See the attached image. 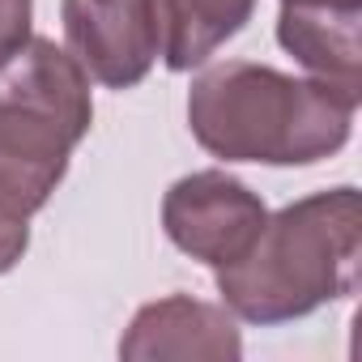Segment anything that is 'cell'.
I'll list each match as a JSON object with an SVG mask.
<instances>
[{
	"label": "cell",
	"mask_w": 362,
	"mask_h": 362,
	"mask_svg": "<svg viewBox=\"0 0 362 362\" xmlns=\"http://www.w3.org/2000/svg\"><path fill=\"white\" fill-rule=\"evenodd\" d=\"M358 98L311 77L226 60L192 81L188 124L192 136L226 162L307 166L349 141Z\"/></svg>",
	"instance_id": "1"
},
{
	"label": "cell",
	"mask_w": 362,
	"mask_h": 362,
	"mask_svg": "<svg viewBox=\"0 0 362 362\" xmlns=\"http://www.w3.org/2000/svg\"><path fill=\"white\" fill-rule=\"evenodd\" d=\"M358 264L362 201L354 188H332L269 218L256 243L218 269V290L239 320L286 324L354 294Z\"/></svg>",
	"instance_id": "2"
},
{
	"label": "cell",
	"mask_w": 362,
	"mask_h": 362,
	"mask_svg": "<svg viewBox=\"0 0 362 362\" xmlns=\"http://www.w3.org/2000/svg\"><path fill=\"white\" fill-rule=\"evenodd\" d=\"M90 119V77L52 39L0 64V222H30L52 201Z\"/></svg>",
	"instance_id": "3"
},
{
	"label": "cell",
	"mask_w": 362,
	"mask_h": 362,
	"mask_svg": "<svg viewBox=\"0 0 362 362\" xmlns=\"http://www.w3.org/2000/svg\"><path fill=\"white\" fill-rule=\"evenodd\" d=\"M264 222H269L264 201L226 170H197L170 184L162 201V226L170 243L192 260H205L209 269L235 264L256 243Z\"/></svg>",
	"instance_id": "4"
},
{
	"label": "cell",
	"mask_w": 362,
	"mask_h": 362,
	"mask_svg": "<svg viewBox=\"0 0 362 362\" xmlns=\"http://www.w3.org/2000/svg\"><path fill=\"white\" fill-rule=\"evenodd\" d=\"M69 56L107 90L136 86L162 56L153 0H64Z\"/></svg>",
	"instance_id": "5"
},
{
	"label": "cell",
	"mask_w": 362,
	"mask_h": 362,
	"mask_svg": "<svg viewBox=\"0 0 362 362\" xmlns=\"http://www.w3.org/2000/svg\"><path fill=\"white\" fill-rule=\"evenodd\" d=\"M239 354H243V341L235 320L222 307L197 303L188 294H170L162 303L141 307L128 337L119 341V358L128 362H162V358L230 362Z\"/></svg>",
	"instance_id": "6"
},
{
	"label": "cell",
	"mask_w": 362,
	"mask_h": 362,
	"mask_svg": "<svg viewBox=\"0 0 362 362\" xmlns=\"http://www.w3.org/2000/svg\"><path fill=\"white\" fill-rule=\"evenodd\" d=\"M277 39L320 81L362 98V90H358V5H303V0H281Z\"/></svg>",
	"instance_id": "7"
},
{
	"label": "cell",
	"mask_w": 362,
	"mask_h": 362,
	"mask_svg": "<svg viewBox=\"0 0 362 362\" xmlns=\"http://www.w3.org/2000/svg\"><path fill=\"white\" fill-rule=\"evenodd\" d=\"M256 9V0H153L162 60L175 73L205 64L226 39H235Z\"/></svg>",
	"instance_id": "8"
},
{
	"label": "cell",
	"mask_w": 362,
	"mask_h": 362,
	"mask_svg": "<svg viewBox=\"0 0 362 362\" xmlns=\"http://www.w3.org/2000/svg\"><path fill=\"white\" fill-rule=\"evenodd\" d=\"M30 13L35 0H0V64L30 39Z\"/></svg>",
	"instance_id": "9"
},
{
	"label": "cell",
	"mask_w": 362,
	"mask_h": 362,
	"mask_svg": "<svg viewBox=\"0 0 362 362\" xmlns=\"http://www.w3.org/2000/svg\"><path fill=\"white\" fill-rule=\"evenodd\" d=\"M26 243H30L26 222H0V273H9L26 256Z\"/></svg>",
	"instance_id": "10"
},
{
	"label": "cell",
	"mask_w": 362,
	"mask_h": 362,
	"mask_svg": "<svg viewBox=\"0 0 362 362\" xmlns=\"http://www.w3.org/2000/svg\"><path fill=\"white\" fill-rule=\"evenodd\" d=\"M303 5H362V0H303Z\"/></svg>",
	"instance_id": "11"
}]
</instances>
